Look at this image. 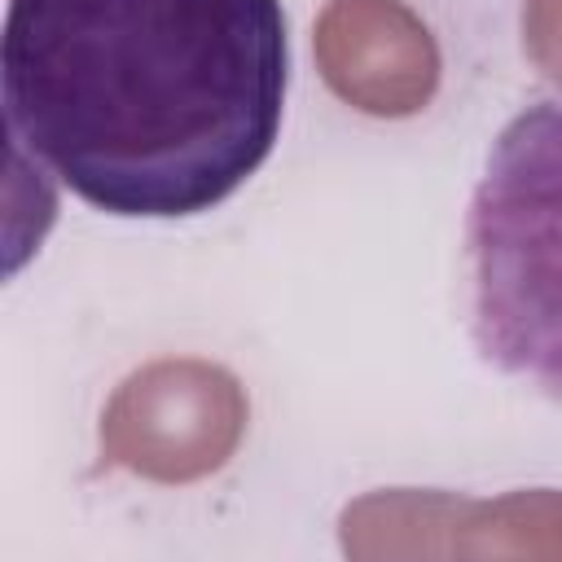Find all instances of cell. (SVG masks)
<instances>
[{
    "mask_svg": "<svg viewBox=\"0 0 562 562\" xmlns=\"http://www.w3.org/2000/svg\"><path fill=\"white\" fill-rule=\"evenodd\" d=\"M281 0H9L0 101L18 154L123 220H189L272 154Z\"/></svg>",
    "mask_w": 562,
    "mask_h": 562,
    "instance_id": "obj_1",
    "label": "cell"
},
{
    "mask_svg": "<svg viewBox=\"0 0 562 562\" xmlns=\"http://www.w3.org/2000/svg\"><path fill=\"white\" fill-rule=\"evenodd\" d=\"M465 272L479 356L562 404V97L531 101L492 140Z\"/></svg>",
    "mask_w": 562,
    "mask_h": 562,
    "instance_id": "obj_2",
    "label": "cell"
}]
</instances>
